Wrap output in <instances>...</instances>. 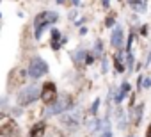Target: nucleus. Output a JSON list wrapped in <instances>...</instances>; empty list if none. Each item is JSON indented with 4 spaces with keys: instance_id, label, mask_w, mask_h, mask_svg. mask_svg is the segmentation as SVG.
Returning a JSON list of instances; mask_svg holds the SVG:
<instances>
[{
    "instance_id": "f257e3e1",
    "label": "nucleus",
    "mask_w": 151,
    "mask_h": 137,
    "mask_svg": "<svg viewBox=\"0 0 151 137\" xmlns=\"http://www.w3.org/2000/svg\"><path fill=\"white\" fill-rule=\"evenodd\" d=\"M57 22H59V13H55V11H41V13H37L34 16V37L41 39L43 32L50 25H53Z\"/></svg>"
},
{
    "instance_id": "f03ea898",
    "label": "nucleus",
    "mask_w": 151,
    "mask_h": 137,
    "mask_svg": "<svg viewBox=\"0 0 151 137\" xmlns=\"http://www.w3.org/2000/svg\"><path fill=\"white\" fill-rule=\"evenodd\" d=\"M39 91H41V86H25L18 93V105L27 107V105L37 102L39 100Z\"/></svg>"
},
{
    "instance_id": "7ed1b4c3",
    "label": "nucleus",
    "mask_w": 151,
    "mask_h": 137,
    "mask_svg": "<svg viewBox=\"0 0 151 137\" xmlns=\"http://www.w3.org/2000/svg\"><path fill=\"white\" fill-rule=\"evenodd\" d=\"M27 73H29L30 79L37 80V79H41V77H45V75L48 73V64H46L41 57H32L30 62H29V70H27Z\"/></svg>"
},
{
    "instance_id": "20e7f679",
    "label": "nucleus",
    "mask_w": 151,
    "mask_h": 137,
    "mask_svg": "<svg viewBox=\"0 0 151 137\" xmlns=\"http://www.w3.org/2000/svg\"><path fill=\"white\" fill-rule=\"evenodd\" d=\"M18 133V125L16 121L9 116V114H4L0 112V135L2 137H13Z\"/></svg>"
},
{
    "instance_id": "39448f33",
    "label": "nucleus",
    "mask_w": 151,
    "mask_h": 137,
    "mask_svg": "<svg viewBox=\"0 0 151 137\" xmlns=\"http://www.w3.org/2000/svg\"><path fill=\"white\" fill-rule=\"evenodd\" d=\"M73 107V98L69 96V94H59L57 96V100L48 107V114H62V112H66V110H69Z\"/></svg>"
},
{
    "instance_id": "423d86ee",
    "label": "nucleus",
    "mask_w": 151,
    "mask_h": 137,
    "mask_svg": "<svg viewBox=\"0 0 151 137\" xmlns=\"http://www.w3.org/2000/svg\"><path fill=\"white\" fill-rule=\"evenodd\" d=\"M59 96V91H57V86L53 82H45L41 86V91H39V98L43 100L45 105H52Z\"/></svg>"
},
{
    "instance_id": "0eeeda50",
    "label": "nucleus",
    "mask_w": 151,
    "mask_h": 137,
    "mask_svg": "<svg viewBox=\"0 0 151 137\" xmlns=\"http://www.w3.org/2000/svg\"><path fill=\"white\" fill-rule=\"evenodd\" d=\"M110 45H112L116 50H121V48H123V45H124V32H123V27H121V25H116V27L112 29Z\"/></svg>"
},
{
    "instance_id": "6e6552de",
    "label": "nucleus",
    "mask_w": 151,
    "mask_h": 137,
    "mask_svg": "<svg viewBox=\"0 0 151 137\" xmlns=\"http://www.w3.org/2000/svg\"><path fill=\"white\" fill-rule=\"evenodd\" d=\"M66 39L62 37V34H60V30L59 29H52L50 30V45H52V50H60V46H62V43H64Z\"/></svg>"
},
{
    "instance_id": "1a4fd4ad",
    "label": "nucleus",
    "mask_w": 151,
    "mask_h": 137,
    "mask_svg": "<svg viewBox=\"0 0 151 137\" xmlns=\"http://www.w3.org/2000/svg\"><path fill=\"white\" fill-rule=\"evenodd\" d=\"M86 55H87V50H84V48H78V50H75L73 52V64L78 68V70H82L84 66H87L86 64Z\"/></svg>"
},
{
    "instance_id": "9d476101",
    "label": "nucleus",
    "mask_w": 151,
    "mask_h": 137,
    "mask_svg": "<svg viewBox=\"0 0 151 137\" xmlns=\"http://www.w3.org/2000/svg\"><path fill=\"white\" fill-rule=\"evenodd\" d=\"M130 89H132V84L128 82V80H124L123 84H121V87L117 89V93H116V96H114V102H116V105H119L124 98H126V94L130 93Z\"/></svg>"
},
{
    "instance_id": "9b49d317",
    "label": "nucleus",
    "mask_w": 151,
    "mask_h": 137,
    "mask_svg": "<svg viewBox=\"0 0 151 137\" xmlns=\"http://www.w3.org/2000/svg\"><path fill=\"white\" fill-rule=\"evenodd\" d=\"M126 4L135 13H146L147 11V0H126Z\"/></svg>"
},
{
    "instance_id": "f8f14e48",
    "label": "nucleus",
    "mask_w": 151,
    "mask_h": 137,
    "mask_svg": "<svg viewBox=\"0 0 151 137\" xmlns=\"http://www.w3.org/2000/svg\"><path fill=\"white\" fill-rule=\"evenodd\" d=\"M45 130H46V123H45V121H37V123H34V126L30 128L29 137H45Z\"/></svg>"
},
{
    "instance_id": "ddd939ff",
    "label": "nucleus",
    "mask_w": 151,
    "mask_h": 137,
    "mask_svg": "<svg viewBox=\"0 0 151 137\" xmlns=\"http://www.w3.org/2000/svg\"><path fill=\"white\" fill-rule=\"evenodd\" d=\"M123 61H124V59H123V55H121V50H117V53H116V55H114V59H112L116 73H123V71L126 70V66H124V62H123Z\"/></svg>"
},
{
    "instance_id": "4468645a",
    "label": "nucleus",
    "mask_w": 151,
    "mask_h": 137,
    "mask_svg": "<svg viewBox=\"0 0 151 137\" xmlns=\"http://www.w3.org/2000/svg\"><path fill=\"white\" fill-rule=\"evenodd\" d=\"M133 64H135V57H133V53H132V50L130 52H126V70L132 73L133 71Z\"/></svg>"
},
{
    "instance_id": "2eb2a0df",
    "label": "nucleus",
    "mask_w": 151,
    "mask_h": 137,
    "mask_svg": "<svg viewBox=\"0 0 151 137\" xmlns=\"http://www.w3.org/2000/svg\"><path fill=\"white\" fill-rule=\"evenodd\" d=\"M116 18H117V14H116V13H110V14L107 16V20H105V27L112 29V27L116 25Z\"/></svg>"
},
{
    "instance_id": "dca6fc26",
    "label": "nucleus",
    "mask_w": 151,
    "mask_h": 137,
    "mask_svg": "<svg viewBox=\"0 0 151 137\" xmlns=\"http://www.w3.org/2000/svg\"><path fill=\"white\" fill-rule=\"evenodd\" d=\"M142 112H144V103H140V105H137V107H135V125H139V123H140Z\"/></svg>"
},
{
    "instance_id": "f3484780",
    "label": "nucleus",
    "mask_w": 151,
    "mask_h": 137,
    "mask_svg": "<svg viewBox=\"0 0 151 137\" xmlns=\"http://www.w3.org/2000/svg\"><path fill=\"white\" fill-rule=\"evenodd\" d=\"M101 53H103V43L101 41H96V46H94V53L93 55L94 57H100Z\"/></svg>"
},
{
    "instance_id": "a211bd4d",
    "label": "nucleus",
    "mask_w": 151,
    "mask_h": 137,
    "mask_svg": "<svg viewBox=\"0 0 151 137\" xmlns=\"http://www.w3.org/2000/svg\"><path fill=\"white\" fill-rule=\"evenodd\" d=\"M100 103H101V100H100V98H96V100H94V103H93V107H91V114H93V116H96V114H98V107H100Z\"/></svg>"
},
{
    "instance_id": "6ab92c4d",
    "label": "nucleus",
    "mask_w": 151,
    "mask_h": 137,
    "mask_svg": "<svg viewBox=\"0 0 151 137\" xmlns=\"http://www.w3.org/2000/svg\"><path fill=\"white\" fill-rule=\"evenodd\" d=\"M132 43H133V34H130V37H128V45H126V52H130V50H132Z\"/></svg>"
},
{
    "instance_id": "aec40b11",
    "label": "nucleus",
    "mask_w": 151,
    "mask_h": 137,
    "mask_svg": "<svg viewBox=\"0 0 151 137\" xmlns=\"http://www.w3.org/2000/svg\"><path fill=\"white\" fill-rule=\"evenodd\" d=\"M142 80H144V75H139V79H137V89L139 91L142 89Z\"/></svg>"
},
{
    "instance_id": "412c9836",
    "label": "nucleus",
    "mask_w": 151,
    "mask_h": 137,
    "mask_svg": "<svg viewBox=\"0 0 151 137\" xmlns=\"http://www.w3.org/2000/svg\"><path fill=\"white\" fill-rule=\"evenodd\" d=\"M147 29H149V27H147V25L144 23V25L140 27V36H147Z\"/></svg>"
},
{
    "instance_id": "4be33fe9",
    "label": "nucleus",
    "mask_w": 151,
    "mask_h": 137,
    "mask_svg": "<svg viewBox=\"0 0 151 137\" xmlns=\"http://www.w3.org/2000/svg\"><path fill=\"white\" fill-rule=\"evenodd\" d=\"M101 6L103 9H110V0H101Z\"/></svg>"
},
{
    "instance_id": "5701e85b",
    "label": "nucleus",
    "mask_w": 151,
    "mask_h": 137,
    "mask_svg": "<svg viewBox=\"0 0 151 137\" xmlns=\"http://www.w3.org/2000/svg\"><path fill=\"white\" fill-rule=\"evenodd\" d=\"M142 86H144V87L147 89V87L151 86V80H149V79H144V80H142Z\"/></svg>"
},
{
    "instance_id": "b1692460",
    "label": "nucleus",
    "mask_w": 151,
    "mask_h": 137,
    "mask_svg": "<svg viewBox=\"0 0 151 137\" xmlns=\"http://www.w3.org/2000/svg\"><path fill=\"white\" fill-rule=\"evenodd\" d=\"M71 4H73L75 7H80V6H82V2H80V0H71Z\"/></svg>"
},
{
    "instance_id": "393cba45",
    "label": "nucleus",
    "mask_w": 151,
    "mask_h": 137,
    "mask_svg": "<svg viewBox=\"0 0 151 137\" xmlns=\"http://www.w3.org/2000/svg\"><path fill=\"white\" fill-rule=\"evenodd\" d=\"M86 34H87V27H82L80 29V36H86Z\"/></svg>"
},
{
    "instance_id": "a878e982",
    "label": "nucleus",
    "mask_w": 151,
    "mask_h": 137,
    "mask_svg": "<svg viewBox=\"0 0 151 137\" xmlns=\"http://www.w3.org/2000/svg\"><path fill=\"white\" fill-rule=\"evenodd\" d=\"M146 137H151V123H149V126H147V130H146Z\"/></svg>"
},
{
    "instance_id": "bb28decb",
    "label": "nucleus",
    "mask_w": 151,
    "mask_h": 137,
    "mask_svg": "<svg viewBox=\"0 0 151 137\" xmlns=\"http://www.w3.org/2000/svg\"><path fill=\"white\" fill-rule=\"evenodd\" d=\"M57 4H66V0H55Z\"/></svg>"
},
{
    "instance_id": "cd10ccee",
    "label": "nucleus",
    "mask_w": 151,
    "mask_h": 137,
    "mask_svg": "<svg viewBox=\"0 0 151 137\" xmlns=\"http://www.w3.org/2000/svg\"><path fill=\"white\" fill-rule=\"evenodd\" d=\"M105 137H112V135H110V132H107V133H105Z\"/></svg>"
},
{
    "instance_id": "c85d7f7f",
    "label": "nucleus",
    "mask_w": 151,
    "mask_h": 137,
    "mask_svg": "<svg viewBox=\"0 0 151 137\" xmlns=\"http://www.w3.org/2000/svg\"><path fill=\"white\" fill-rule=\"evenodd\" d=\"M0 18H2V14H0Z\"/></svg>"
},
{
    "instance_id": "c756f323",
    "label": "nucleus",
    "mask_w": 151,
    "mask_h": 137,
    "mask_svg": "<svg viewBox=\"0 0 151 137\" xmlns=\"http://www.w3.org/2000/svg\"><path fill=\"white\" fill-rule=\"evenodd\" d=\"M132 137H135V135H132Z\"/></svg>"
}]
</instances>
